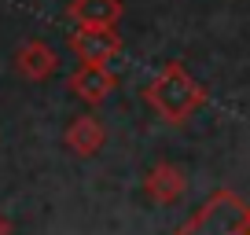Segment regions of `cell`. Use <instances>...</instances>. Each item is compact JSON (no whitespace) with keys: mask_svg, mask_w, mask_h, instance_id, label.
Returning a JSON list of instances; mask_svg holds the SVG:
<instances>
[{"mask_svg":"<svg viewBox=\"0 0 250 235\" xmlns=\"http://www.w3.org/2000/svg\"><path fill=\"white\" fill-rule=\"evenodd\" d=\"M70 48L81 63L107 66L110 59L122 55V33H118V26H78L70 33Z\"/></svg>","mask_w":250,"mask_h":235,"instance_id":"cell-3","label":"cell"},{"mask_svg":"<svg viewBox=\"0 0 250 235\" xmlns=\"http://www.w3.org/2000/svg\"><path fill=\"white\" fill-rule=\"evenodd\" d=\"M66 19L74 26H118L122 19V0H70Z\"/></svg>","mask_w":250,"mask_h":235,"instance_id":"cell-8","label":"cell"},{"mask_svg":"<svg viewBox=\"0 0 250 235\" xmlns=\"http://www.w3.org/2000/svg\"><path fill=\"white\" fill-rule=\"evenodd\" d=\"M144 99H147V107L155 110L162 121H169V125H184L188 118L206 103V88L188 74L184 63H166L162 74L147 85Z\"/></svg>","mask_w":250,"mask_h":235,"instance_id":"cell-1","label":"cell"},{"mask_svg":"<svg viewBox=\"0 0 250 235\" xmlns=\"http://www.w3.org/2000/svg\"><path fill=\"white\" fill-rule=\"evenodd\" d=\"M184 191H188V176H184V169L173 165V162L151 165V173L144 176V195H147L151 202H158V206H173Z\"/></svg>","mask_w":250,"mask_h":235,"instance_id":"cell-5","label":"cell"},{"mask_svg":"<svg viewBox=\"0 0 250 235\" xmlns=\"http://www.w3.org/2000/svg\"><path fill=\"white\" fill-rule=\"evenodd\" d=\"M11 232H15V224L8 220V213L0 210V235H11Z\"/></svg>","mask_w":250,"mask_h":235,"instance_id":"cell-9","label":"cell"},{"mask_svg":"<svg viewBox=\"0 0 250 235\" xmlns=\"http://www.w3.org/2000/svg\"><path fill=\"white\" fill-rule=\"evenodd\" d=\"M247 210L235 191H213L206 206L177 228V235H247Z\"/></svg>","mask_w":250,"mask_h":235,"instance_id":"cell-2","label":"cell"},{"mask_svg":"<svg viewBox=\"0 0 250 235\" xmlns=\"http://www.w3.org/2000/svg\"><path fill=\"white\" fill-rule=\"evenodd\" d=\"M62 143L78 158H92V155H100V147L107 143V129L100 125V118L78 114V118H70V125L62 133Z\"/></svg>","mask_w":250,"mask_h":235,"instance_id":"cell-6","label":"cell"},{"mask_svg":"<svg viewBox=\"0 0 250 235\" xmlns=\"http://www.w3.org/2000/svg\"><path fill=\"white\" fill-rule=\"evenodd\" d=\"M247 224H250V210H247ZM247 235H250V228H247Z\"/></svg>","mask_w":250,"mask_h":235,"instance_id":"cell-10","label":"cell"},{"mask_svg":"<svg viewBox=\"0 0 250 235\" xmlns=\"http://www.w3.org/2000/svg\"><path fill=\"white\" fill-rule=\"evenodd\" d=\"M66 88H70V92L78 96L81 103H88V107H100V103L118 88V78H114V70H110V66L81 63L78 70L66 78Z\"/></svg>","mask_w":250,"mask_h":235,"instance_id":"cell-4","label":"cell"},{"mask_svg":"<svg viewBox=\"0 0 250 235\" xmlns=\"http://www.w3.org/2000/svg\"><path fill=\"white\" fill-rule=\"evenodd\" d=\"M15 66H19V74H22L26 81H48L59 70V55H55V48L48 44V40L33 37V40H26V44L19 48Z\"/></svg>","mask_w":250,"mask_h":235,"instance_id":"cell-7","label":"cell"}]
</instances>
